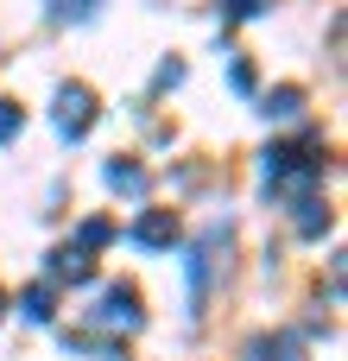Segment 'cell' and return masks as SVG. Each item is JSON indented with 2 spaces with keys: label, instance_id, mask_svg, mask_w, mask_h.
Wrapping results in <instances>:
<instances>
[{
  "label": "cell",
  "instance_id": "1",
  "mask_svg": "<svg viewBox=\"0 0 348 361\" xmlns=\"http://www.w3.org/2000/svg\"><path fill=\"white\" fill-rule=\"evenodd\" d=\"M95 114H101V108H95V89H89V82H63V89H57V133H63V140H82V133L95 127Z\"/></svg>",
  "mask_w": 348,
  "mask_h": 361
},
{
  "label": "cell",
  "instance_id": "2",
  "mask_svg": "<svg viewBox=\"0 0 348 361\" xmlns=\"http://www.w3.org/2000/svg\"><path fill=\"white\" fill-rule=\"evenodd\" d=\"M216 254H228V228H209V235L197 241V254H190V317H197V311H203V298H209Z\"/></svg>",
  "mask_w": 348,
  "mask_h": 361
},
{
  "label": "cell",
  "instance_id": "3",
  "mask_svg": "<svg viewBox=\"0 0 348 361\" xmlns=\"http://www.w3.org/2000/svg\"><path fill=\"white\" fill-rule=\"evenodd\" d=\"M95 324H108V330H127V336H133V330L146 324V311H139V292H133V286H114V292L101 298Z\"/></svg>",
  "mask_w": 348,
  "mask_h": 361
},
{
  "label": "cell",
  "instance_id": "4",
  "mask_svg": "<svg viewBox=\"0 0 348 361\" xmlns=\"http://www.w3.org/2000/svg\"><path fill=\"white\" fill-rule=\"evenodd\" d=\"M133 241H139V247H171V241H178V209H139Z\"/></svg>",
  "mask_w": 348,
  "mask_h": 361
},
{
  "label": "cell",
  "instance_id": "5",
  "mask_svg": "<svg viewBox=\"0 0 348 361\" xmlns=\"http://www.w3.org/2000/svg\"><path fill=\"white\" fill-rule=\"evenodd\" d=\"M247 361H304V343H298L292 330H279V336H254V343H247Z\"/></svg>",
  "mask_w": 348,
  "mask_h": 361
},
{
  "label": "cell",
  "instance_id": "6",
  "mask_svg": "<svg viewBox=\"0 0 348 361\" xmlns=\"http://www.w3.org/2000/svg\"><path fill=\"white\" fill-rule=\"evenodd\" d=\"M51 279H70V286H89V279H95V260H89L82 247H57V254H51Z\"/></svg>",
  "mask_w": 348,
  "mask_h": 361
},
{
  "label": "cell",
  "instance_id": "7",
  "mask_svg": "<svg viewBox=\"0 0 348 361\" xmlns=\"http://www.w3.org/2000/svg\"><path fill=\"white\" fill-rule=\"evenodd\" d=\"M108 184H114V190H127V197H146V184H152V178H146V165L114 159V165H108Z\"/></svg>",
  "mask_w": 348,
  "mask_h": 361
},
{
  "label": "cell",
  "instance_id": "8",
  "mask_svg": "<svg viewBox=\"0 0 348 361\" xmlns=\"http://www.w3.org/2000/svg\"><path fill=\"white\" fill-rule=\"evenodd\" d=\"M298 108H304V89H273L266 95V114L273 121H298Z\"/></svg>",
  "mask_w": 348,
  "mask_h": 361
},
{
  "label": "cell",
  "instance_id": "9",
  "mask_svg": "<svg viewBox=\"0 0 348 361\" xmlns=\"http://www.w3.org/2000/svg\"><path fill=\"white\" fill-rule=\"evenodd\" d=\"M323 228H330V203L304 197V203H298V235H323Z\"/></svg>",
  "mask_w": 348,
  "mask_h": 361
},
{
  "label": "cell",
  "instance_id": "10",
  "mask_svg": "<svg viewBox=\"0 0 348 361\" xmlns=\"http://www.w3.org/2000/svg\"><path fill=\"white\" fill-rule=\"evenodd\" d=\"M19 311H25L32 324H51V286H32V292L19 298Z\"/></svg>",
  "mask_w": 348,
  "mask_h": 361
},
{
  "label": "cell",
  "instance_id": "11",
  "mask_svg": "<svg viewBox=\"0 0 348 361\" xmlns=\"http://www.w3.org/2000/svg\"><path fill=\"white\" fill-rule=\"evenodd\" d=\"M63 349H76V355H101V361L120 355V343H101V336H63Z\"/></svg>",
  "mask_w": 348,
  "mask_h": 361
},
{
  "label": "cell",
  "instance_id": "12",
  "mask_svg": "<svg viewBox=\"0 0 348 361\" xmlns=\"http://www.w3.org/2000/svg\"><path fill=\"white\" fill-rule=\"evenodd\" d=\"M108 241H114V222L89 216V222H82V254H89V247H108Z\"/></svg>",
  "mask_w": 348,
  "mask_h": 361
},
{
  "label": "cell",
  "instance_id": "13",
  "mask_svg": "<svg viewBox=\"0 0 348 361\" xmlns=\"http://www.w3.org/2000/svg\"><path fill=\"white\" fill-rule=\"evenodd\" d=\"M19 127H25V108L19 102H0V140H19Z\"/></svg>",
  "mask_w": 348,
  "mask_h": 361
},
{
  "label": "cell",
  "instance_id": "14",
  "mask_svg": "<svg viewBox=\"0 0 348 361\" xmlns=\"http://www.w3.org/2000/svg\"><path fill=\"white\" fill-rule=\"evenodd\" d=\"M51 13H57V19H89L95 0H51Z\"/></svg>",
  "mask_w": 348,
  "mask_h": 361
},
{
  "label": "cell",
  "instance_id": "15",
  "mask_svg": "<svg viewBox=\"0 0 348 361\" xmlns=\"http://www.w3.org/2000/svg\"><path fill=\"white\" fill-rule=\"evenodd\" d=\"M228 13H235V19H247V13H260V6H254V0H228Z\"/></svg>",
  "mask_w": 348,
  "mask_h": 361
},
{
  "label": "cell",
  "instance_id": "16",
  "mask_svg": "<svg viewBox=\"0 0 348 361\" xmlns=\"http://www.w3.org/2000/svg\"><path fill=\"white\" fill-rule=\"evenodd\" d=\"M0 311H6V298H0Z\"/></svg>",
  "mask_w": 348,
  "mask_h": 361
}]
</instances>
